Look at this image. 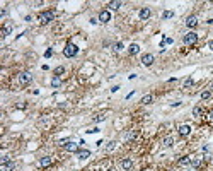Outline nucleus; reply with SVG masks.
Listing matches in <instances>:
<instances>
[{
  "label": "nucleus",
  "mask_w": 213,
  "mask_h": 171,
  "mask_svg": "<svg viewBox=\"0 0 213 171\" xmlns=\"http://www.w3.org/2000/svg\"><path fill=\"white\" fill-rule=\"evenodd\" d=\"M77 53H78V48H77V45H73V43H68V45L63 48V55L67 58L77 57Z\"/></svg>",
  "instance_id": "nucleus-1"
},
{
  "label": "nucleus",
  "mask_w": 213,
  "mask_h": 171,
  "mask_svg": "<svg viewBox=\"0 0 213 171\" xmlns=\"http://www.w3.org/2000/svg\"><path fill=\"white\" fill-rule=\"evenodd\" d=\"M38 19L41 24H48V22H51V21L55 19V12L53 10H44V12H41L38 16Z\"/></svg>",
  "instance_id": "nucleus-2"
},
{
  "label": "nucleus",
  "mask_w": 213,
  "mask_h": 171,
  "mask_svg": "<svg viewBox=\"0 0 213 171\" xmlns=\"http://www.w3.org/2000/svg\"><path fill=\"white\" fill-rule=\"evenodd\" d=\"M182 41H184V45H196V41H198V34L194 33V31H189L188 34H184V38H182Z\"/></svg>",
  "instance_id": "nucleus-3"
},
{
  "label": "nucleus",
  "mask_w": 213,
  "mask_h": 171,
  "mask_svg": "<svg viewBox=\"0 0 213 171\" xmlns=\"http://www.w3.org/2000/svg\"><path fill=\"white\" fill-rule=\"evenodd\" d=\"M31 80H33V76H31L29 72H20L19 74V82L22 84V86H27Z\"/></svg>",
  "instance_id": "nucleus-4"
},
{
  "label": "nucleus",
  "mask_w": 213,
  "mask_h": 171,
  "mask_svg": "<svg viewBox=\"0 0 213 171\" xmlns=\"http://www.w3.org/2000/svg\"><path fill=\"white\" fill-rule=\"evenodd\" d=\"M51 164H53V157L51 156H44V157L39 159V166L41 168H50Z\"/></svg>",
  "instance_id": "nucleus-5"
},
{
  "label": "nucleus",
  "mask_w": 213,
  "mask_h": 171,
  "mask_svg": "<svg viewBox=\"0 0 213 171\" xmlns=\"http://www.w3.org/2000/svg\"><path fill=\"white\" fill-rule=\"evenodd\" d=\"M109 21H111V12H109V10H101V12H99V22H104V24H106V22H109Z\"/></svg>",
  "instance_id": "nucleus-6"
},
{
  "label": "nucleus",
  "mask_w": 213,
  "mask_h": 171,
  "mask_svg": "<svg viewBox=\"0 0 213 171\" xmlns=\"http://www.w3.org/2000/svg\"><path fill=\"white\" fill-rule=\"evenodd\" d=\"M150 14H152L150 7H142V9H140V14H138V16H140V19H142V21H147L148 17H150Z\"/></svg>",
  "instance_id": "nucleus-7"
},
{
  "label": "nucleus",
  "mask_w": 213,
  "mask_h": 171,
  "mask_svg": "<svg viewBox=\"0 0 213 171\" xmlns=\"http://www.w3.org/2000/svg\"><path fill=\"white\" fill-rule=\"evenodd\" d=\"M142 63H143L145 67L152 65V63H154V55H152V53H145V55L142 57Z\"/></svg>",
  "instance_id": "nucleus-8"
},
{
  "label": "nucleus",
  "mask_w": 213,
  "mask_h": 171,
  "mask_svg": "<svg viewBox=\"0 0 213 171\" xmlns=\"http://www.w3.org/2000/svg\"><path fill=\"white\" fill-rule=\"evenodd\" d=\"M186 26H188L189 29H194V27L198 26V17H196V16H189V17L186 19Z\"/></svg>",
  "instance_id": "nucleus-9"
},
{
  "label": "nucleus",
  "mask_w": 213,
  "mask_h": 171,
  "mask_svg": "<svg viewBox=\"0 0 213 171\" xmlns=\"http://www.w3.org/2000/svg\"><path fill=\"white\" fill-rule=\"evenodd\" d=\"M63 147H65L68 152H78L80 151V149H78V144H75V142H67Z\"/></svg>",
  "instance_id": "nucleus-10"
},
{
  "label": "nucleus",
  "mask_w": 213,
  "mask_h": 171,
  "mask_svg": "<svg viewBox=\"0 0 213 171\" xmlns=\"http://www.w3.org/2000/svg\"><path fill=\"white\" fill-rule=\"evenodd\" d=\"M121 168H123L125 171H130L131 168H133V161H131V159H128V157H126V159H123V161H121Z\"/></svg>",
  "instance_id": "nucleus-11"
},
{
  "label": "nucleus",
  "mask_w": 213,
  "mask_h": 171,
  "mask_svg": "<svg viewBox=\"0 0 213 171\" xmlns=\"http://www.w3.org/2000/svg\"><path fill=\"white\" fill-rule=\"evenodd\" d=\"M189 133H191V127H189V125H181V127H179V135L186 137V135H189Z\"/></svg>",
  "instance_id": "nucleus-12"
},
{
  "label": "nucleus",
  "mask_w": 213,
  "mask_h": 171,
  "mask_svg": "<svg viewBox=\"0 0 213 171\" xmlns=\"http://www.w3.org/2000/svg\"><path fill=\"white\" fill-rule=\"evenodd\" d=\"M77 156H78V159H87V157L91 156V151H89V149H80V151L77 152Z\"/></svg>",
  "instance_id": "nucleus-13"
},
{
  "label": "nucleus",
  "mask_w": 213,
  "mask_h": 171,
  "mask_svg": "<svg viewBox=\"0 0 213 171\" xmlns=\"http://www.w3.org/2000/svg\"><path fill=\"white\" fill-rule=\"evenodd\" d=\"M140 103H142V104H150V103H154V94H145L142 98Z\"/></svg>",
  "instance_id": "nucleus-14"
},
{
  "label": "nucleus",
  "mask_w": 213,
  "mask_h": 171,
  "mask_svg": "<svg viewBox=\"0 0 213 171\" xmlns=\"http://www.w3.org/2000/svg\"><path fill=\"white\" fill-rule=\"evenodd\" d=\"M191 161H193V159H191L189 156H182V157L179 159V166H188V164H191Z\"/></svg>",
  "instance_id": "nucleus-15"
},
{
  "label": "nucleus",
  "mask_w": 213,
  "mask_h": 171,
  "mask_svg": "<svg viewBox=\"0 0 213 171\" xmlns=\"http://www.w3.org/2000/svg\"><path fill=\"white\" fill-rule=\"evenodd\" d=\"M121 5H123V2H119V0H113V2H109V5H108V7H109V9H113V10H118Z\"/></svg>",
  "instance_id": "nucleus-16"
},
{
  "label": "nucleus",
  "mask_w": 213,
  "mask_h": 171,
  "mask_svg": "<svg viewBox=\"0 0 213 171\" xmlns=\"http://www.w3.org/2000/svg\"><path fill=\"white\" fill-rule=\"evenodd\" d=\"M138 52H140V46H138L136 43H133V45H130V48H128V53H130V55H136Z\"/></svg>",
  "instance_id": "nucleus-17"
},
{
  "label": "nucleus",
  "mask_w": 213,
  "mask_h": 171,
  "mask_svg": "<svg viewBox=\"0 0 213 171\" xmlns=\"http://www.w3.org/2000/svg\"><path fill=\"white\" fill-rule=\"evenodd\" d=\"M12 24H7V26H3V29H2V36H9L10 33H12Z\"/></svg>",
  "instance_id": "nucleus-18"
},
{
  "label": "nucleus",
  "mask_w": 213,
  "mask_h": 171,
  "mask_svg": "<svg viewBox=\"0 0 213 171\" xmlns=\"http://www.w3.org/2000/svg\"><path fill=\"white\" fill-rule=\"evenodd\" d=\"M60 86H61V79L55 76L53 79H51V87H55V89H58Z\"/></svg>",
  "instance_id": "nucleus-19"
},
{
  "label": "nucleus",
  "mask_w": 213,
  "mask_h": 171,
  "mask_svg": "<svg viewBox=\"0 0 213 171\" xmlns=\"http://www.w3.org/2000/svg\"><path fill=\"white\" fill-rule=\"evenodd\" d=\"M201 164H203V159H199V157H196V159L191 161V166H193V168H199Z\"/></svg>",
  "instance_id": "nucleus-20"
},
{
  "label": "nucleus",
  "mask_w": 213,
  "mask_h": 171,
  "mask_svg": "<svg viewBox=\"0 0 213 171\" xmlns=\"http://www.w3.org/2000/svg\"><path fill=\"white\" fill-rule=\"evenodd\" d=\"M63 74H65V67H61V65H60V67H56V69H55V76H56V77L63 76Z\"/></svg>",
  "instance_id": "nucleus-21"
},
{
  "label": "nucleus",
  "mask_w": 213,
  "mask_h": 171,
  "mask_svg": "<svg viewBox=\"0 0 213 171\" xmlns=\"http://www.w3.org/2000/svg\"><path fill=\"white\" fill-rule=\"evenodd\" d=\"M191 86H194V80L191 77H188V79L184 80V89H188V87H191Z\"/></svg>",
  "instance_id": "nucleus-22"
},
{
  "label": "nucleus",
  "mask_w": 213,
  "mask_h": 171,
  "mask_svg": "<svg viewBox=\"0 0 213 171\" xmlns=\"http://www.w3.org/2000/svg\"><path fill=\"white\" fill-rule=\"evenodd\" d=\"M162 17H164V19H171V17H174V12H172V10H165V12L162 14Z\"/></svg>",
  "instance_id": "nucleus-23"
},
{
  "label": "nucleus",
  "mask_w": 213,
  "mask_h": 171,
  "mask_svg": "<svg viewBox=\"0 0 213 171\" xmlns=\"http://www.w3.org/2000/svg\"><path fill=\"white\" fill-rule=\"evenodd\" d=\"M210 98H212V91H203V93H201V99H203V101H205V99H210Z\"/></svg>",
  "instance_id": "nucleus-24"
},
{
  "label": "nucleus",
  "mask_w": 213,
  "mask_h": 171,
  "mask_svg": "<svg viewBox=\"0 0 213 171\" xmlns=\"http://www.w3.org/2000/svg\"><path fill=\"white\" fill-rule=\"evenodd\" d=\"M164 146H165V147H171V146H172V137H165V139H164Z\"/></svg>",
  "instance_id": "nucleus-25"
},
{
  "label": "nucleus",
  "mask_w": 213,
  "mask_h": 171,
  "mask_svg": "<svg viewBox=\"0 0 213 171\" xmlns=\"http://www.w3.org/2000/svg\"><path fill=\"white\" fill-rule=\"evenodd\" d=\"M199 115H201V108H199V106H196V108L193 110V116H199Z\"/></svg>",
  "instance_id": "nucleus-26"
},
{
  "label": "nucleus",
  "mask_w": 213,
  "mask_h": 171,
  "mask_svg": "<svg viewBox=\"0 0 213 171\" xmlns=\"http://www.w3.org/2000/svg\"><path fill=\"white\" fill-rule=\"evenodd\" d=\"M114 144H116V142H109V144H108V147H106V151H108V152L113 151V149H114Z\"/></svg>",
  "instance_id": "nucleus-27"
},
{
  "label": "nucleus",
  "mask_w": 213,
  "mask_h": 171,
  "mask_svg": "<svg viewBox=\"0 0 213 171\" xmlns=\"http://www.w3.org/2000/svg\"><path fill=\"white\" fill-rule=\"evenodd\" d=\"M136 135H138V132H136V130H133V132H130V133H128V139L131 140V139H135Z\"/></svg>",
  "instance_id": "nucleus-28"
},
{
  "label": "nucleus",
  "mask_w": 213,
  "mask_h": 171,
  "mask_svg": "<svg viewBox=\"0 0 213 171\" xmlns=\"http://www.w3.org/2000/svg\"><path fill=\"white\" fill-rule=\"evenodd\" d=\"M114 50H116V52L123 50V43H116V45H114Z\"/></svg>",
  "instance_id": "nucleus-29"
},
{
  "label": "nucleus",
  "mask_w": 213,
  "mask_h": 171,
  "mask_svg": "<svg viewBox=\"0 0 213 171\" xmlns=\"http://www.w3.org/2000/svg\"><path fill=\"white\" fill-rule=\"evenodd\" d=\"M51 55H53V50H51V48H50V50H46V53H44V57H46V58H50Z\"/></svg>",
  "instance_id": "nucleus-30"
},
{
  "label": "nucleus",
  "mask_w": 213,
  "mask_h": 171,
  "mask_svg": "<svg viewBox=\"0 0 213 171\" xmlns=\"http://www.w3.org/2000/svg\"><path fill=\"white\" fill-rule=\"evenodd\" d=\"M26 106H27V104H26V103H19V104H17V108H19V110H24V108H26Z\"/></svg>",
  "instance_id": "nucleus-31"
},
{
  "label": "nucleus",
  "mask_w": 213,
  "mask_h": 171,
  "mask_svg": "<svg viewBox=\"0 0 213 171\" xmlns=\"http://www.w3.org/2000/svg\"><path fill=\"white\" fill-rule=\"evenodd\" d=\"M104 118H106V116H102V115H99V116H96L94 120H96V122H101V120H104Z\"/></svg>",
  "instance_id": "nucleus-32"
},
{
  "label": "nucleus",
  "mask_w": 213,
  "mask_h": 171,
  "mask_svg": "<svg viewBox=\"0 0 213 171\" xmlns=\"http://www.w3.org/2000/svg\"><path fill=\"white\" fill-rule=\"evenodd\" d=\"M208 120H210V122H213V110L208 113Z\"/></svg>",
  "instance_id": "nucleus-33"
},
{
  "label": "nucleus",
  "mask_w": 213,
  "mask_h": 171,
  "mask_svg": "<svg viewBox=\"0 0 213 171\" xmlns=\"http://www.w3.org/2000/svg\"><path fill=\"white\" fill-rule=\"evenodd\" d=\"M208 48L213 52V39H212V41H208Z\"/></svg>",
  "instance_id": "nucleus-34"
}]
</instances>
